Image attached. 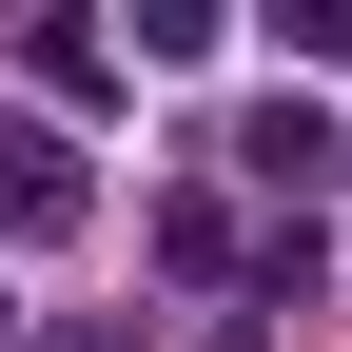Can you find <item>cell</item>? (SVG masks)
Returning a JSON list of instances; mask_svg holds the SVG:
<instances>
[{
	"label": "cell",
	"mask_w": 352,
	"mask_h": 352,
	"mask_svg": "<svg viewBox=\"0 0 352 352\" xmlns=\"http://www.w3.org/2000/svg\"><path fill=\"white\" fill-rule=\"evenodd\" d=\"M0 235H78V157L59 138H0Z\"/></svg>",
	"instance_id": "cell-1"
}]
</instances>
